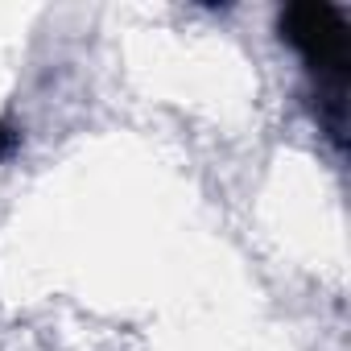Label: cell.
Here are the masks:
<instances>
[{
    "instance_id": "cell-1",
    "label": "cell",
    "mask_w": 351,
    "mask_h": 351,
    "mask_svg": "<svg viewBox=\"0 0 351 351\" xmlns=\"http://www.w3.org/2000/svg\"><path fill=\"white\" fill-rule=\"evenodd\" d=\"M281 38L306 58L318 75V104L326 132L343 145V95H347V21L335 5L322 0H298L281 13Z\"/></svg>"
},
{
    "instance_id": "cell-2",
    "label": "cell",
    "mask_w": 351,
    "mask_h": 351,
    "mask_svg": "<svg viewBox=\"0 0 351 351\" xmlns=\"http://www.w3.org/2000/svg\"><path fill=\"white\" fill-rule=\"evenodd\" d=\"M17 141H21V136H17V132H9V128H5V124H0V153H5V149H9V145H17Z\"/></svg>"
}]
</instances>
